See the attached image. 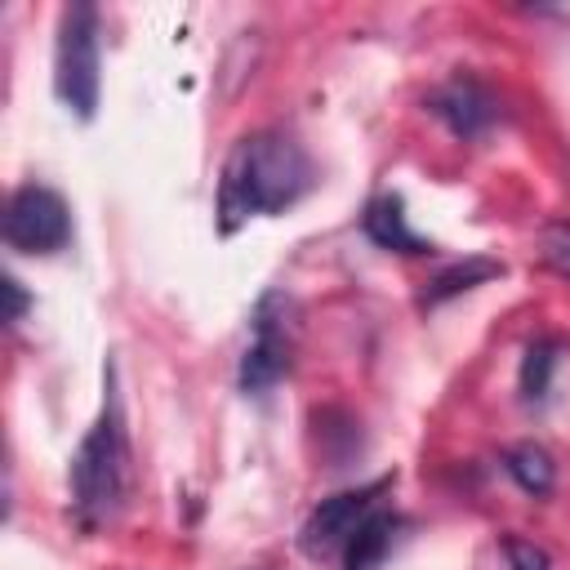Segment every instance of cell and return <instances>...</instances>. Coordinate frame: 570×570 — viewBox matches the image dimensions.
<instances>
[{
    "mask_svg": "<svg viewBox=\"0 0 570 570\" xmlns=\"http://www.w3.org/2000/svg\"><path fill=\"white\" fill-rule=\"evenodd\" d=\"M428 111H432L454 138L472 142V138H481V134L499 120V98H494L481 80L454 76V80H445L441 89L428 94Z\"/></svg>",
    "mask_w": 570,
    "mask_h": 570,
    "instance_id": "cell-7",
    "label": "cell"
},
{
    "mask_svg": "<svg viewBox=\"0 0 570 570\" xmlns=\"http://www.w3.org/2000/svg\"><path fill=\"white\" fill-rule=\"evenodd\" d=\"M499 272H503V263H494V258H463V263L445 267L441 276H432L419 303H423V307H441L445 298H454V294H463V289H476V285L494 281Z\"/></svg>",
    "mask_w": 570,
    "mask_h": 570,
    "instance_id": "cell-11",
    "label": "cell"
},
{
    "mask_svg": "<svg viewBox=\"0 0 570 570\" xmlns=\"http://www.w3.org/2000/svg\"><path fill=\"white\" fill-rule=\"evenodd\" d=\"M4 294H9V312H4V321H9V325H18V321H22V312H27V294H22V285H18L13 276L4 281Z\"/></svg>",
    "mask_w": 570,
    "mask_h": 570,
    "instance_id": "cell-15",
    "label": "cell"
},
{
    "mask_svg": "<svg viewBox=\"0 0 570 570\" xmlns=\"http://www.w3.org/2000/svg\"><path fill=\"white\" fill-rule=\"evenodd\" d=\"M503 468H508V476H512L525 494H534V499H543V494L557 485V463H552V454H548L543 445H534V441L508 445V450H503Z\"/></svg>",
    "mask_w": 570,
    "mask_h": 570,
    "instance_id": "cell-10",
    "label": "cell"
},
{
    "mask_svg": "<svg viewBox=\"0 0 570 570\" xmlns=\"http://www.w3.org/2000/svg\"><path fill=\"white\" fill-rule=\"evenodd\" d=\"M396 530H401V517L379 503V508L356 525V534L347 539V548H343V557H338L343 570H379L383 557H387L392 543H396Z\"/></svg>",
    "mask_w": 570,
    "mask_h": 570,
    "instance_id": "cell-9",
    "label": "cell"
},
{
    "mask_svg": "<svg viewBox=\"0 0 570 570\" xmlns=\"http://www.w3.org/2000/svg\"><path fill=\"white\" fill-rule=\"evenodd\" d=\"M503 557H508V570H552L548 552L530 539H517V534L503 539Z\"/></svg>",
    "mask_w": 570,
    "mask_h": 570,
    "instance_id": "cell-14",
    "label": "cell"
},
{
    "mask_svg": "<svg viewBox=\"0 0 570 570\" xmlns=\"http://www.w3.org/2000/svg\"><path fill=\"white\" fill-rule=\"evenodd\" d=\"M361 227L365 236L379 245V249H392V254H432V240H423L410 218H405V200L396 191H379L365 214H361Z\"/></svg>",
    "mask_w": 570,
    "mask_h": 570,
    "instance_id": "cell-8",
    "label": "cell"
},
{
    "mask_svg": "<svg viewBox=\"0 0 570 570\" xmlns=\"http://www.w3.org/2000/svg\"><path fill=\"white\" fill-rule=\"evenodd\" d=\"M129 494V441H125V414L116 401V383L107 379V401L94 428L85 432L76 459H71V517L80 530L107 525Z\"/></svg>",
    "mask_w": 570,
    "mask_h": 570,
    "instance_id": "cell-2",
    "label": "cell"
},
{
    "mask_svg": "<svg viewBox=\"0 0 570 570\" xmlns=\"http://www.w3.org/2000/svg\"><path fill=\"white\" fill-rule=\"evenodd\" d=\"M552 370H557V343L552 338H534L521 356V370H517V383H521V396L525 401H543L548 387H552Z\"/></svg>",
    "mask_w": 570,
    "mask_h": 570,
    "instance_id": "cell-12",
    "label": "cell"
},
{
    "mask_svg": "<svg viewBox=\"0 0 570 570\" xmlns=\"http://www.w3.org/2000/svg\"><path fill=\"white\" fill-rule=\"evenodd\" d=\"M312 187H316V165H312V156L303 151L298 138H289L281 129L245 134L232 147V156L223 160L218 227H223V236H232L249 218L285 214Z\"/></svg>",
    "mask_w": 570,
    "mask_h": 570,
    "instance_id": "cell-1",
    "label": "cell"
},
{
    "mask_svg": "<svg viewBox=\"0 0 570 570\" xmlns=\"http://www.w3.org/2000/svg\"><path fill=\"white\" fill-rule=\"evenodd\" d=\"M392 490V476H379V481H365L356 490H338L330 499H321L303 530H298V548L312 557V561H330V557H343L347 539L356 534V525L383 503V494Z\"/></svg>",
    "mask_w": 570,
    "mask_h": 570,
    "instance_id": "cell-6",
    "label": "cell"
},
{
    "mask_svg": "<svg viewBox=\"0 0 570 570\" xmlns=\"http://www.w3.org/2000/svg\"><path fill=\"white\" fill-rule=\"evenodd\" d=\"M4 245L18 254H58L71 245V209L45 183H22L4 209Z\"/></svg>",
    "mask_w": 570,
    "mask_h": 570,
    "instance_id": "cell-5",
    "label": "cell"
},
{
    "mask_svg": "<svg viewBox=\"0 0 570 570\" xmlns=\"http://www.w3.org/2000/svg\"><path fill=\"white\" fill-rule=\"evenodd\" d=\"M98 9L76 0L58 13V40H53V94L67 111L89 120L98 111Z\"/></svg>",
    "mask_w": 570,
    "mask_h": 570,
    "instance_id": "cell-3",
    "label": "cell"
},
{
    "mask_svg": "<svg viewBox=\"0 0 570 570\" xmlns=\"http://www.w3.org/2000/svg\"><path fill=\"white\" fill-rule=\"evenodd\" d=\"M294 365V330H289V298L263 294L249 321V347L240 352L236 383L240 392H267L276 387Z\"/></svg>",
    "mask_w": 570,
    "mask_h": 570,
    "instance_id": "cell-4",
    "label": "cell"
},
{
    "mask_svg": "<svg viewBox=\"0 0 570 570\" xmlns=\"http://www.w3.org/2000/svg\"><path fill=\"white\" fill-rule=\"evenodd\" d=\"M534 249H539V263H543L548 272L570 276V223H548V227H539Z\"/></svg>",
    "mask_w": 570,
    "mask_h": 570,
    "instance_id": "cell-13",
    "label": "cell"
}]
</instances>
